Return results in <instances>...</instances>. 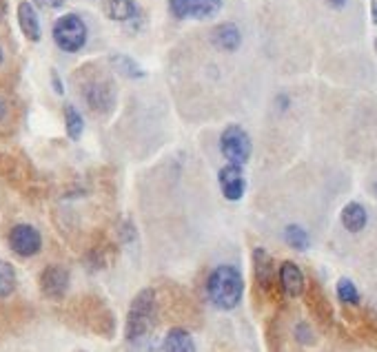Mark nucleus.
<instances>
[{
    "label": "nucleus",
    "instance_id": "f257e3e1",
    "mask_svg": "<svg viewBox=\"0 0 377 352\" xmlns=\"http://www.w3.org/2000/svg\"><path fill=\"white\" fill-rule=\"evenodd\" d=\"M207 295L215 308L233 310L242 302V295H244L242 273L229 264L213 268L207 280Z\"/></svg>",
    "mask_w": 377,
    "mask_h": 352
},
{
    "label": "nucleus",
    "instance_id": "f03ea898",
    "mask_svg": "<svg viewBox=\"0 0 377 352\" xmlns=\"http://www.w3.org/2000/svg\"><path fill=\"white\" fill-rule=\"evenodd\" d=\"M153 312H155V292L151 288L140 290L129 306L127 324H124V337H127V341L136 343L147 337V332L151 330L153 324Z\"/></svg>",
    "mask_w": 377,
    "mask_h": 352
},
{
    "label": "nucleus",
    "instance_id": "7ed1b4c3",
    "mask_svg": "<svg viewBox=\"0 0 377 352\" xmlns=\"http://www.w3.org/2000/svg\"><path fill=\"white\" fill-rule=\"evenodd\" d=\"M53 43L67 53L80 51L87 45V25L82 23V18L76 13L60 16L53 25Z\"/></svg>",
    "mask_w": 377,
    "mask_h": 352
},
{
    "label": "nucleus",
    "instance_id": "20e7f679",
    "mask_svg": "<svg viewBox=\"0 0 377 352\" xmlns=\"http://www.w3.org/2000/svg\"><path fill=\"white\" fill-rule=\"evenodd\" d=\"M220 151L229 164L244 166L251 158V138L238 124H229L220 136Z\"/></svg>",
    "mask_w": 377,
    "mask_h": 352
},
{
    "label": "nucleus",
    "instance_id": "39448f33",
    "mask_svg": "<svg viewBox=\"0 0 377 352\" xmlns=\"http://www.w3.org/2000/svg\"><path fill=\"white\" fill-rule=\"evenodd\" d=\"M9 248L21 257H33L43 248V235L31 224H16L9 231Z\"/></svg>",
    "mask_w": 377,
    "mask_h": 352
},
{
    "label": "nucleus",
    "instance_id": "423d86ee",
    "mask_svg": "<svg viewBox=\"0 0 377 352\" xmlns=\"http://www.w3.org/2000/svg\"><path fill=\"white\" fill-rule=\"evenodd\" d=\"M40 290L45 297H49L53 302L62 299L69 290V270L58 264L47 266L40 275Z\"/></svg>",
    "mask_w": 377,
    "mask_h": 352
},
{
    "label": "nucleus",
    "instance_id": "0eeeda50",
    "mask_svg": "<svg viewBox=\"0 0 377 352\" xmlns=\"http://www.w3.org/2000/svg\"><path fill=\"white\" fill-rule=\"evenodd\" d=\"M218 182H220V191L229 202H240L244 191H246V180L242 173V166L238 164H226L224 169H220L218 173Z\"/></svg>",
    "mask_w": 377,
    "mask_h": 352
},
{
    "label": "nucleus",
    "instance_id": "6e6552de",
    "mask_svg": "<svg viewBox=\"0 0 377 352\" xmlns=\"http://www.w3.org/2000/svg\"><path fill=\"white\" fill-rule=\"evenodd\" d=\"M280 286L282 290L289 295V297H300L307 288V280H304V273L295 262H282L280 266Z\"/></svg>",
    "mask_w": 377,
    "mask_h": 352
},
{
    "label": "nucleus",
    "instance_id": "1a4fd4ad",
    "mask_svg": "<svg viewBox=\"0 0 377 352\" xmlns=\"http://www.w3.org/2000/svg\"><path fill=\"white\" fill-rule=\"evenodd\" d=\"M211 43L220 51H236L242 43V33H240L238 25L222 23L211 31Z\"/></svg>",
    "mask_w": 377,
    "mask_h": 352
},
{
    "label": "nucleus",
    "instance_id": "9d476101",
    "mask_svg": "<svg viewBox=\"0 0 377 352\" xmlns=\"http://www.w3.org/2000/svg\"><path fill=\"white\" fill-rule=\"evenodd\" d=\"M18 23H21V29L25 33V38L31 43H38L40 40V21H38V13H35L33 5L23 0L21 5H18Z\"/></svg>",
    "mask_w": 377,
    "mask_h": 352
},
{
    "label": "nucleus",
    "instance_id": "9b49d317",
    "mask_svg": "<svg viewBox=\"0 0 377 352\" xmlns=\"http://www.w3.org/2000/svg\"><path fill=\"white\" fill-rule=\"evenodd\" d=\"M253 270H256V282L260 284L262 290H268L273 284V257L268 255L264 248H256L253 251Z\"/></svg>",
    "mask_w": 377,
    "mask_h": 352
},
{
    "label": "nucleus",
    "instance_id": "f8f14e48",
    "mask_svg": "<svg viewBox=\"0 0 377 352\" xmlns=\"http://www.w3.org/2000/svg\"><path fill=\"white\" fill-rule=\"evenodd\" d=\"M84 100L89 102L94 111L102 114V111L111 109L114 104V94H111V87L109 84H102V82H96L92 84L87 91H84Z\"/></svg>",
    "mask_w": 377,
    "mask_h": 352
},
{
    "label": "nucleus",
    "instance_id": "ddd939ff",
    "mask_svg": "<svg viewBox=\"0 0 377 352\" xmlns=\"http://www.w3.org/2000/svg\"><path fill=\"white\" fill-rule=\"evenodd\" d=\"M102 11L116 23H127L138 13L133 0H102Z\"/></svg>",
    "mask_w": 377,
    "mask_h": 352
},
{
    "label": "nucleus",
    "instance_id": "4468645a",
    "mask_svg": "<svg viewBox=\"0 0 377 352\" xmlns=\"http://www.w3.org/2000/svg\"><path fill=\"white\" fill-rule=\"evenodd\" d=\"M368 221V215H366V209L362 207V204L357 202H349L346 207L342 209V224L349 233H360L364 231Z\"/></svg>",
    "mask_w": 377,
    "mask_h": 352
},
{
    "label": "nucleus",
    "instance_id": "2eb2a0df",
    "mask_svg": "<svg viewBox=\"0 0 377 352\" xmlns=\"http://www.w3.org/2000/svg\"><path fill=\"white\" fill-rule=\"evenodd\" d=\"M165 352H195L193 337L185 328H171L165 337Z\"/></svg>",
    "mask_w": 377,
    "mask_h": 352
},
{
    "label": "nucleus",
    "instance_id": "dca6fc26",
    "mask_svg": "<svg viewBox=\"0 0 377 352\" xmlns=\"http://www.w3.org/2000/svg\"><path fill=\"white\" fill-rule=\"evenodd\" d=\"M222 9V0H187V13L195 21H209Z\"/></svg>",
    "mask_w": 377,
    "mask_h": 352
},
{
    "label": "nucleus",
    "instance_id": "f3484780",
    "mask_svg": "<svg viewBox=\"0 0 377 352\" xmlns=\"http://www.w3.org/2000/svg\"><path fill=\"white\" fill-rule=\"evenodd\" d=\"M284 242L289 244L293 251H307L311 239H309V233L304 231L300 224H289L284 229Z\"/></svg>",
    "mask_w": 377,
    "mask_h": 352
},
{
    "label": "nucleus",
    "instance_id": "a211bd4d",
    "mask_svg": "<svg viewBox=\"0 0 377 352\" xmlns=\"http://www.w3.org/2000/svg\"><path fill=\"white\" fill-rule=\"evenodd\" d=\"M16 290V270L9 262L0 259V299L11 297Z\"/></svg>",
    "mask_w": 377,
    "mask_h": 352
},
{
    "label": "nucleus",
    "instance_id": "6ab92c4d",
    "mask_svg": "<svg viewBox=\"0 0 377 352\" xmlns=\"http://www.w3.org/2000/svg\"><path fill=\"white\" fill-rule=\"evenodd\" d=\"M65 126H67V136L71 140H80L82 128H84V120L78 114L76 106H65Z\"/></svg>",
    "mask_w": 377,
    "mask_h": 352
},
{
    "label": "nucleus",
    "instance_id": "aec40b11",
    "mask_svg": "<svg viewBox=\"0 0 377 352\" xmlns=\"http://www.w3.org/2000/svg\"><path fill=\"white\" fill-rule=\"evenodd\" d=\"M337 299L346 306H357L360 304V290H357V286L351 280L342 277V280L337 282Z\"/></svg>",
    "mask_w": 377,
    "mask_h": 352
},
{
    "label": "nucleus",
    "instance_id": "412c9836",
    "mask_svg": "<svg viewBox=\"0 0 377 352\" xmlns=\"http://www.w3.org/2000/svg\"><path fill=\"white\" fill-rule=\"evenodd\" d=\"M114 67L118 73H122V76L127 78H142L145 73H142V69L136 65L133 58H129V55H114Z\"/></svg>",
    "mask_w": 377,
    "mask_h": 352
},
{
    "label": "nucleus",
    "instance_id": "4be33fe9",
    "mask_svg": "<svg viewBox=\"0 0 377 352\" xmlns=\"http://www.w3.org/2000/svg\"><path fill=\"white\" fill-rule=\"evenodd\" d=\"M169 11H171L173 18H177V21H185V18H189L187 0H169Z\"/></svg>",
    "mask_w": 377,
    "mask_h": 352
},
{
    "label": "nucleus",
    "instance_id": "5701e85b",
    "mask_svg": "<svg viewBox=\"0 0 377 352\" xmlns=\"http://www.w3.org/2000/svg\"><path fill=\"white\" fill-rule=\"evenodd\" d=\"M295 337H297L300 343H313V332H311L309 324L300 321V324L295 326Z\"/></svg>",
    "mask_w": 377,
    "mask_h": 352
},
{
    "label": "nucleus",
    "instance_id": "b1692460",
    "mask_svg": "<svg viewBox=\"0 0 377 352\" xmlns=\"http://www.w3.org/2000/svg\"><path fill=\"white\" fill-rule=\"evenodd\" d=\"M51 82H53V89H56V94L62 96V84H60V78L56 71H51Z\"/></svg>",
    "mask_w": 377,
    "mask_h": 352
},
{
    "label": "nucleus",
    "instance_id": "393cba45",
    "mask_svg": "<svg viewBox=\"0 0 377 352\" xmlns=\"http://www.w3.org/2000/svg\"><path fill=\"white\" fill-rule=\"evenodd\" d=\"M324 3H327L329 7H333V9H342V7L349 3V0H324Z\"/></svg>",
    "mask_w": 377,
    "mask_h": 352
},
{
    "label": "nucleus",
    "instance_id": "a878e982",
    "mask_svg": "<svg viewBox=\"0 0 377 352\" xmlns=\"http://www.w3.org/2000/svg\"><path fill=\"white\" fill-rule=\"evenodd\" d=\"M38 5H47V7H60L65 0H35Z\"/></svg>",
    "mask_w": 377,
    "mask_h": 352
},
{
    "label": "nucleus",
    "instance_id": "bb28decb",
    "mask_svg": "<svg viewBox=\"0 0 377 352\" xmlns=\"http://www.w3.org/2000/svg\"><path fill=\"white\" fill-rule=\"evenodd\" d=\"M5 116H7V102L0 98V122L5 120Z\"/></svg>",
    "mask_w": 377,
    "mask_h": 352
},
{
    "label": "nucleus",
    "instance_id": "cd10ccee",
    "mask_svg": "<svg viewBox=\"0 0 377 352\" xmlns=\"http://www.w3.org/2000/svg\"><path fill=\"white\" fill-rule=\"evenodd\" d=\"M371 18H373V25H377V0L371 3Z\"/></svg>",
    "mask_w": 377,
    "mask_h": 352
},
{
    "label": "nucleus",
    "instance_id": "c85d7f7f",
    "mask_svg": "<svg viewBox=\"0 0 377 352\" xmlns=\"http://www.w3.org/2000/svg\"><path fill=\"white\" fill-rule=\"evenodd\" d=\"M3 60H5V55H3V47H0V65H3Z\"/></svg>",
    "mask_w": 377,
    "mask_h": 352
},
{
    "label": "nucleus",
    "instance_id": "c756f323",
    "mask_svg": "<svg viewBox=\"0 0 377 352\" xmlns=\"http://www.w3.org/2000/svg\"><path fill=\"white\" fill-rule=\"evenodd\" d=\"M149 352H160V350H158V348H151V350H149Z\"/></svg>",
    "mask_w": 377,
    "mask_h": 352
},
{
    "label": "nucleus",
    "instance_id": "7c9ffc66",
    "mask_svg": "<svg viewBox=\"0 0 377 352\" xmlns=\"http://www.w3.org/2000/svg\"><path fill=\"white\" fill-rule=\"evenodd\" d=\"M373 191H375V193H377V182H375V187H373Z\"/></svg>",
    "mask_w": 377,
    "mask_h": 352
},
{
    "label": "nucleus",
    "instance_id": "2f4dec72",
    "mask_svg": "<svg viewBox=\"0 0 377 352\" xmlns=\"http://www.w3.org/2000/svg\"><path fill=\"white\" fill-rule=\"evenodd\" d=\"M375 51H377V38H375Z\"/></svg>",
    "mask_w": 377,
    "mask_h": 352
}]
</instances>
